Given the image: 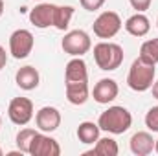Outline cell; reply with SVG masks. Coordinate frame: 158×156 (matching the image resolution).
Wrapping results in <instances>:
<instances>
[{"label": "cell", "instance_id": "cell-32", "mask_svg": "<svg viewBox=\"0 0 158 156\" xmlns=\"http://www.w3.org/2000/svg\"><path fill=\"white\" fill-rule=\"evenodd\" d=\"M35 2H40V0H35Z\"/></svg>", "mask_w": 158, "mask_h": 156}, {"label": "cell", "instance_id": "cell-9", "mask_svg": "<svg viewBox=\"0 0 158 156\" xmlns=\"http://www.w3.org/2000/svg\"><path fill=\"white\" fill-rule=\"evenodd\" d=\"M119 94V86L114 79L110 77H103L99 79L96 84H94V90H92V96H94V101L99 103V105H109L112 103Z\"/></svg>", "mask_w": 158, "mask_h": 156}, {"label": "cell", "instance_id": "cell-4", "mask_svg": "<svg viewBox=\"0 0 158 156\" xmlns=\"http://www.w3.org/2000/svg\"><path fill=\"white\" fill-rule=\"evenodd\" d=\"M121 26H123V22L116 11H103L94 20L92 30L98 39H112L119 33Z\"/></svg>", "mask_w": 158, "mask_h": 156}, {"label": "cell", "instance_id": "cell-31", "mask_svg": "<svg viewBox=\"0 0 158 156\" xmlns=\"http://www.w3.org/2000/svg\"><path fill=\"white\" fill-rule=\"evenodd\" d=\"M0 156H2V149H0Z\"/></svg>", "mask_w": 158, "mask_h": 156}, {"label": "cell", "instance_id": "cell-25", "mask_svg": "<svg viewBox=\"0 0 158 156\" xmlns=\"http://www.w3.org/2000/svg\"><path fill=\"white\" fill-rule=\"evenodd\" d=\"M6 63H7V53H6L4 46H0V70L6 66Z\"/></svg>", "mask_w": 158, "mask_h": 156}, {"label": "cell", "instance_id": "cell-1", "mask_svg": "<svg viewBox=\"0 0 158 156\" xmlns=\"http://www.w3.org/2000/svg\"><path fill=\"white\" fill-rule=\"evenodd\" d=\"M98 125H99L101 130H105L109 134H123L131 129L132 116L125 107L114 105V107H109L105 112L99 114Z\"/></svg>", "mask_w": 158, "mask_h": 156}, {"label": "cell", "instance_id": "cell-2", "mask_svg": "<svg viewBox=\"0 0 158 156\" xmlns=\"http://www.w3.org/2000/svg\"><path fill=\"white\" fill-rule=\"evenodd\" d=\"M156 77V70H155V64L151 63H145L143 59H136L131 68H129V74H127V84L131 90L134 92H147Z\"/></svg>", "mask_w": 158, "mask_h": 156}, {"label": "cell", "instance_id": "cell-13", "mask_svg": "<svg viewBox=\"0 0 158 156\" xmlns=\"http://www.w3.org/2000/svg\"><path fill=\"white\" fill-rule=\"evenodd\" d=\"M129 147L132 151V154L136 156H147L155 151V140L151 136V132H145V130H140L136 134H132L131 142H129Z\"/></svg>", "mask_w": 158, "mask_h": 156}, {"label": "cell", "instance_id": "cell-21", "mask_svg": "<svg viewBox=\"0 0 158 156\" xmlns=\"http://www.w3.org/2000/svg\"><path fill=\"white\" fill-rule=\"evenodd\" d=\"M35 134H37L35 129H20V132L17 134V147H19L20 153L30 154V147H31V142H33Z\"/></svg>", "mask_w": 158, "mask_h": 156}, {"label": "cell", "instance_id": "cell-23", "mask_svg": "<svg viewBox=\"0 0 158 156\" xmlns=\"http://www.w3.org/2000/svg\"><path fill=\"white\" fill-rule=\"evenodd\" d=\"M79 4H81V7L86 9V11H98V9L103 7L105 0H79Z\"/></svg>", "mask_w": 158, "mask_h": 156}, {"label": "cell", "instance_id": "cell-8", "mask_svg": "<svg viewBox=\"0 0 158 156\" xmlns=\"http://www.w3.org/2000/svg\"><path fill=\"white\" fill-rule=\"evenodd\" d=\"M31 156H59L61 154V145L57 143L55 138L48 136V132H37L31 147H30Z\"/></svg>", "mask_w": 158, "mask_h": 156}, {"label": "cell", "instance_id": "cell-3", "mask_svg": "<svg viewBox=\"0 0 158 156\" xmlns=\"http://www.w3.org/2000/svg\"><path fill=\"white\" fill-rule=\"evenodd\" d=\"M94 61L103 72H114L123 63V48L116 42H98L94 46Z\"/></svg>", "mask_w": 158, "mask_h": 156}, {"label": "cell", "instance_id": "cell-19", "mask_svg": "<svg viewBox=\"0 0 158 156\" xmlns=\"http://www.w3.org/2000/svg\"><path fill=\"white\" fill-rule=\"evenodd\" d=\"M72 17H74V7L72 6H57L55 15H53V28H57L59 31L68 30Z\"/></svg>", "mask_w": 158, "mask_h": 156}, {"label": "cell", "instance_id": "cell-30", "mask_svg": "<svg viewBox=\"0 0 158 156\" xmlns=\"http://www.w3.org/2000/svg\"><path fill=\"white\" fill-rule=\"evenodd\" d=\"M156 28H158V18H156Z\"/></svg>", "mask_w": 158, "mask_h": 156}, {"label": "cell", "instance_id": "cell-28", "mask_svg": "<svg viewBox=\"0 0 158 156\" xmlns=\"http://www.w3.org/2000/svg\"><path fill=\"white\" fill-rule=\"evenodd\" d=\"M155 153L158 154V140H155Z\"/></svg>", "mask_w": 158, "mask_h": 156}, {"label": "cell", "instance_id": "cell-18", "mask_svg": "<svg viewBox=\"0 0 158 156\" xmlns=\"http://www.w3.org/2000/svg\"><path fill=\"white\" fill-rule=\"evenodd\" d=\"M119 153V147H118V142L112 140V138H99L96 143H94V149L85 153L88 156H118Z\"/></svg>", "mask_w": 158, "mask_h": 156}, {"label": "cell", "instance_id": "cell-11", "mask_svg": "<svg viewBox=\"0 0 158 156\" xmlns=\"http://www.w3.org/2000/svg\"><path fill=\"white\" fill-rule=\"evenodd\" d=\"M55 7H57L55 4H46V2L35 6V7L30 11V22H31L35 28H39V30H44V28L53 26Z\"/></svg>", "mask_w": 158, "mask_h": 156}, {"label": "cell", "instance_id": "cell-15", "mask_svg": "<svg viewBox=\"0 0 158 156\" xmlns=\"http://www.w3.org/2000/svg\"><path fill=\"white\" fill-rule=\"evenodd\" d=\"M125 31L132 37H145L151 30V22L143 13H134L125 20Z\"/></svg>", "mask_w": 158, "mask_h": 156}, {"label": "cell", "instance_id": "cell-10", "mask_svg": "<svg viewBox=\"0 0 158 156\" xmlns=\"http://www.w3.org/2000/svg\"><path fill=\"white\" fill-rule=\"evenodd\" d=\"M35 125L40 132H53L61 125V112L55 107H42L35 114Z\"/></svg>", "mask_w": 158, "mask_h": 156}, {"label": "cell", "instance_id": "cell-29", "mask_svg": "<svg viewBox=\"0 0 158 156\" xmlns=\"http://www.w3.org/2000/svg\"><path fill=\"white\" fill-rule=\"evenodd\" d=\"M0 127H2V116H0Z\"/></svg>", "mask_w": 158, "mask_h": 156}, {"label": "cell", "instance_id": "cell-16", "mask_svg": "<svg viewBox=\"0 0 158 156\" xmlns=\"http://www.w3.org/2000/svg\"><path fill=\"white\" fill-rule=\"evenodd\" d=\"M64 90L72 105H85L88 99V83H64Z\"/></svg>", "mask_w": 158, "mask_h": 156}, {"label": "cell", "instance_id": "cell-24", "mask_svg": "<svg viewBox=\"0 0 158 156\" xmlns=\"http://www.w3.org/2000/svg\"><path fill=\"white\" fill-rule=\"evenodd\" d=\"M153 0H129V4L132 6V9H136V13H143L151 7Z\"/></svg>", "mask_w": 158, "mask_h": 156}, {"label": "cell", "instance_id": "cell-26", "mask_svg": "<svg viewBox=\"0 0 158 156\" xmlns=\"http://www.w3.org/2000/svg\"><path fill=\"white\" fill-rule=\"evenodd\" d=\"M151 90H153V97H155V99H158V81H155V83H153Z\"/></svg>", "mask_w": 158, "mask_h": 156}, {"label": "cell", "instance_id": "cell-7", "mask_svg": "<svg viewBox=\"0 0 158 156\" xmlns=\"http://www.w3.org/2000/svg\"><path fill=\"white\" fill-rule=\"evenodd\" d=\"M7 116L15 125H28L33 119V103L28 97H13L7 107Z\"/></svg>", "mask_w": 158, "mask_h": 156}, {"label": "cell", "instance_id": "cell-20", "mask_svg": "<svg viewBox=\"0 0 158 156\" xmlns=\"http://www.w3.org/2000/svg\"><path fill=\"white\" fill-rule=\"evenodd\" d=\"M140 59H143L145 63H151V64L158 63V37L145 40L140 46Z\"/></svg>", "mask_w": 158, "mask_h": 156}, {"label": "cell", "instance_id": "cell-27", "mask_svg": "<svg viewBox=\"0 0 158 156\" xmlns=\"http://www.w3.org/2000/svg\"><path fill=\"white\" fill-rule=\"evenodd\" d=\"M4 15V0H0V17Z\"/></svg>", "mask_w": 158, "mask_h": 156}, {"label": "cell", "instance_id": "cell-5", "mask_svg": "<svg viewBox=\"0 0 158 156\" xmlns=\"http://www.w3.org/2000/svg\"><path fill=\"white\" fill-rule=\"evenodd\" d=\"M61 48L64 50V53H68L72 57H83L85 53L90 51L92 40H90V35L86 31H83V30H72V31H68L63 37Z\"/></svg>", "mask_w": 158, "mask_h": 156}, {"label": "cell", "instance_id": "cell-6", "mask_svg": "<svg viewBox=\"0 0 158 156\" xmlns=\"http://www.w3.org/2000/svg\"><path fill=\"white\" fill-rule=\"evenodd\" d=\"M33 33L30 30H15L9 37V53L15 57V59H26L31 50H33Z\"/></svg>", "mask_w": 158, "mask_h": 156}, {"label": "cell", "instance_id": "cell-17", "mask_svg": "<svg viewBox=\"0 0 158 156\" xmlns=\"http://www.w3.org/2000/svg\"><path fill=\"white\" fill-rule=\"evenodd\" d=\"M99 125L94 121H83L77 127V138L85 145H94L99 140Z\"/></svg>", "mask_w": 158, "mask_h": 156}, {"label": "cell", "instance_id": "cell-22", "mask_svg": "<svg viewBox=\"0 0 158 156\" xmlns=\"http://www.w3.org/2000/svg\"><path fill=\"white\" fill-rule=\"evenodd\" d=\"M145 127L151 130V132H158V105L156 107H151L145 114Z\"/></svg>", "mask_w": 158, "mask_h": 156}, {"label": "cell", "instance_id": "cell-12", "mask_svg": "<svg viewBox=\"0 0 158 156\" xmlns=\"http://www.w3.org/2000/svg\"><path fill=\"white\" fill-rule=\"evenodd\" d=\"M64 83H88L86 63L81 57H74L66 63L64 68Z\"/></svg>", "mask_w": 158, "mask_h": 156}, {"label": "cell", "instance_id": "cell-14", "mask_svg": "<svg viewBox=\"0 0 158 156\" xmlns=\"http://www.w3.org/2000/svg\"><path fill=\"white\" fill-rule=\"evenodd\" d=\"M39 81H40V76L35 66H22L15 74V83L22 90H35L39 86Z\"/></svg>", "mask_w": 158, "mask_h": 156}]
</instances>
